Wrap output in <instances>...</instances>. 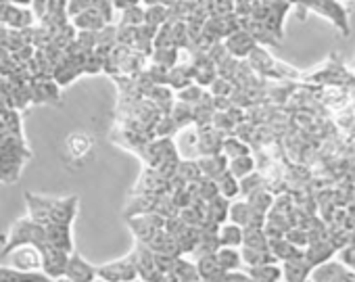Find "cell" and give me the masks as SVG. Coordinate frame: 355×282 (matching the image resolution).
I'll return each mask as SVG.
<instances>
[{"label":"cell","instance_id":"cell-20","mask_svg":"<svg viewBox=\"0 0 355 282\" xmlns=\"http://www.w3.org/2000/svg\"><path fill=\"white\" fill-rule=\"evenodd\" d=\"M197 138H199V151L203 155H216V153H220L222 140H224V134L220 130H201L197 134Z\"/></svg>","mask_w":355,"mask_h":282},{"label":"cell","instance_id":"cell-36","mask_svg":"<svg viewBox=\"0 0 355 282\" xmlns=\"http://www.w3.org/2000/svg\"><path fill=\"white\" fill-rule=\"evenodd\" d=\"M303 282H315V280H311V278H305Z\"/></svg>","mask_w":355,"mask_h":282},{"label":"cell","instance_id":"cell-37","mask_svg":"<svg viewBox=\"0 0 355 282\" xmlns=\"http://www.w3.org/2000/svg\"><path fill=\"white\" fill-rule=\"evenodd\" d=\"M247 282H257V280H253V278H251V276H249V280H247Z\"/></svg>","mask_w":355,"mask_h":282},{"label":"cell","instance_id":"cell-34","mask_svg":"<svg viewBox=\"0 0 355 282\" xmlns=\"http://www.w3.org/2000/svg\"><path fill=\"white\" fill-rule=\"evenodd\" d=\"M55 282H73V280H69V278L61 276V278H55Z\"/></svg>","mask_w":355,"mask_h":282},{"label":"cell","instance_id":"cell-26","mask_svg":"<svg viewBox=\"0 0 355 282\" xmlns=\"http://www.w3.org/2000/svg\"><path fill=\"white\" fill-rule=\"evenodd\" d=\"M239 182H241V195H243V197H251L253 193H257V191L263 188V180H261V176H259L257 172H253V174L241 178Z\"/></svg>","mask_w":355,"mask_h":282},{"label":"cell","instance_id":"cell-16","mask_svg":"<svg viewBox=\"0 0 355 282\" xmlns=\"http://www.w3.org/2000/svg\"><path fill=\"white\" fill-rule=\"evenodd\" d=\"M218 243L220 247H236L241 249L243 247V234H245V228L234 224V222H226V224H220L218 226Z\"/></svg>","mask_w":355,"mask_h":282},{"label":"cell","instance_id":"cell-5","mask_svg":"<svg viewBox=\"0 0 355 282\" xmlns=\"http://www.w3.org/2000/svg\"><path fill=\"white\" fill-rule=\"evenodd\" d=\"M63 276L73 280V282H92L96 278V265H92L80 253L73 251L67 257V265H65V274Z\"/></svg>","mask_w":355,"mask_h":282},{"label":"cell","instance_id":"cell-30","mask_svg":"<svg viewBox=\"0 0 355 282\" xmlns=\"http://www.w3.org/2000/svg\"><path fill=\"white\" fill-rule=\"evenodd\" d=\"M249 274L245 270H234V272H226L224 282H247Z\"/></svg>","mask_w":355,"mask_h":282},{"label":"cell","instance_id":"cell-28","mask_svg":"<svg viewBox=\"0 0 355 282\" xmlns=\"http://www.w3.org/2000/svg\"><path fill=\"white\" fill-rule=\"evenodd\" d=\"M180 98H182V103H201L203 100V90H201V86H193V84H189L184 90H180Z\"/></svg>","mask_w":355,"mask_h":282},{"label":"cell","instance_id":"cell-23","mask_svg":"<svg viewBox=\"0 0 355 282\" xmlns=\"http://www.w3.org/2000/svg\"><path fill=\"white\" fill-rule=\"evenodd\" d=\"M234 178H245V176H249V174H253L255 172V159L251 157V153L249 155H241V157H234V159H228V168H226Z\"/></svg>","mask_w":355,"mask_h":282},{"label":"cell","instance_id":"cell-10","mask_svg":"<svg viewBox=\"0 0 355 282\" xmlns=\"http://www.w3.org/2000/svg\"><path fill=\"white\" fill-rule=\"evenodd\" d=\"M46 228V243L53 245L55 249H61L65 253H73V236H71V226L65 224H49Z\"/></svg>","mask_w":355,"mask_h":282},{"label":"cell","instance_id":"cell-2","mask_svg":"<svg viewBox=\"0 0 355 282\" xmlns=\"http://www.w3.org/2000/svg\"><path fill=\"white\" fill-rule=\"evenodd\" d=\"M96 278L105 282H136L138 267H136L134 251L121 259H113L105 265H96Z\"/></svg>","mask_w":355,"mask_h":282},{"label":"cell","instance_id":"cell-6","mask_svg":"<svg viewBox=\"0 0 355 282\" xmlns=\"http://www.w3.org/2000/svg\"><path fill=\"white\" fill-rule=\"evenodd\" d=\"M305 5H307L309 9L322 13V15H328V17L332 19V24L338 26V28L345 32V36H347V32H349V26H347V11L336 3V0H305Z\"/></svg>","mask_w":355,"mask_h":282},{"label":"cell","instance_id":"cell-35","mask_svg":"<svg viewBox=\"0 0 355 282\" xmlns=\"http://www.w3.org/2000/svg\"><path fill=\"white\" fill-rule=\"evenodd\" d=\"M92 282H105V280H101V278H94Z\"/></svg>","mask_w":355,"mask_h":282},{"label":"cell","instance_id":"cell-24","mask_svg":"<svg viewBox=\"0 0 355 282\" xmlns=\"http://www.w3.org/2000/svg\"><path fill=\"white\" fill-rule=\"evenodd\" d=\"M247 201H249V205H251L257 213H261V215H266V213L274 207V197H272L266 188L253 193L251 197H247Z\"/></svg>","mask_w":355,"mask_h":282},{"label":"cell","instance_id":"cell-12","mask_svg":"<svg viewBox=\"0 0 355 282\" xmlns=\"http://www.w3.org/2000/svg\"><path fill=\"white\" fill-rule=\"evenodd\" d=\"M195 263H197V272H199V282H224L226 272L220 267L214 253L201 255Z\"/></svg>","mask_w":355,"mask_h":282},{"label":"cell","instance_id":"cell-21","mask_svg":"<svg viewBox=\"0 0 355 282\" xmlns=\"http://www.w3.org/2000/svg\"><path fill=\"white\" fill-rule=\"evenodd\" d=\"M214 182H216L218 195L224 197V199H228V201H232V199H236V197L241 195V182H239V178H234L228 170H226L224 174H220Z\"/></svg>","mask_w":355,"mask_h":282},{"label":"cell","instance_id":"cell-17","mask_svg":"<svg viewBox=\"0 0 355 282\" xmlns=\"http://www.w3.org/2000/svg\"><path fill=\"white\" fill-rule=\"evenodd\" d=\"M247 274L257 282H280L282 280V265L278 261H266V263L247 267Z\"/></svg>","mask_w":355,"mask_h":282},{"label":"cell","instance_id":"cell-15","mask_svg":"<svg viewBox=\"0 0 355 282\" xmlns=\"http://www.w3.org/2000/svg\"><path fill=\"white\" fill-rule=\"evenodd\" d=\"M0 282H53V280L40 272H28V270H19L13 265L9 267L0 265Z\"/></svg>","mask_w":355,"mask_h":282},{"label":"cell","instance_id":"cell-22","mask_svg":"<svg viewBox=\"0 0 355 282\" xmlns=\"http://www.w3.org/2000/svg\"><path fill=\"white\" fill-rule=\"evenodd\" d=\"M220 153L226 157V159H234V157H241V155H249L251 149L249 145L245 143V140L241 136H226L222 140V149Z\"/></svg>","mask_w":355,"mask_h":282},{"label":"cell","instance_id":"cell-19","mask_svg":"<svg viewBox=\"0 0 355 282\" xmlns=\"http://www.w3.org/2000/svg\"><path fill=\"white\" fill-rule=\"evenodd\" d=\"M220 267L224 272H234V270H243V255L241 249L236 247H218V251L214 253Z\"/></svg>","mask_w":355,"mask_h":282},{"label":"cell","instance_id":"cell-1","mask_svg":"<svg viewBox=\"0 0 355 282\" xmlns=\"http://www.w3.org/2000/svg\"><path fill=\"white\" fill-rule=\"evenodd\" d=\"M42 243H46V228L38 222H34L30 215L21 218L19 222H15L7 234V240L3 245V255H9L11 251L26 247V245H34L40 247Z\"/></svg>","mask_w":355,"mask_h":282},{"label":"cell","instance_id":"cell-4","mask_svg":"<svg viewBox=\"0 0 355 282\" xmlns=\"http://www.w3.org/2000/svg\"><path fill=\"white\" fill-rule=\"evenodd\" d=\"M38 251H40V267H42V274L49 276L51 280L61 278L65 274V265H67L69 253H65L61 249H55L49 243H42L38 247Z\"/></svg>","mask_w":355,"mask_h":282},{"label":"cell","instance_id":"cell-32","mask_svg":"<svg viewBox=\"0 0 355 282\" xmlns=\"http://www.w3.org/2000/svg\"><path fill=\"white\" fill-rule=\"evenodd\" d=\"M138 3H140V0H111L113 9H121V11L132 9V7H138Z\"/></svg>","mask_w":355,"mask_h":282},{"label":"cell","instance_id":"cell-9","mask_svg":"<svg viewBox=\"0 0 355 282\" xmlns=\"http://www.w3.org/2000/svg\"><path fill=\"white\" fill-rule=\"evenodd\" d=\"M26 199H28V211H30V218L42 226H49L51 224V213H53V203L55 199L51 197H40V195H32V193H26Z\"/></svg>","mask_w":355,"mask_h":282},{"label":"cell","instance_id":"cell-7","mask_svg":"<svg viewBox=\"0 0 355 282\" xmlns=\"http://www.w3.org/2000/svg\"><path fill=\"white\" fill-rule=\"evenodd\" d=\"M255 46H257L255 38H253L249 32H245V30H236V32L230 34V36L226 38V42H224V49L228 51V55H232V57H236V59L249 57L251 51H253Z\"/></svg>","mask_w":355,"mask_h":282},{"label":"cell","instance_id":"cell-8","mask_svg":"<svg viewBox=\"0 0 355 282\" xmlns=\"http://www.w3.org/2000/svg\"><path fill=\"white\" fill-rule=\"evenodd\" d=\"M78 197L71 195V197H61V199H55L53 203V213H51V224H65V226H71L76 215H78Z\"/></svg>","mask_w":355,"mask_h":282},{"label":"cell","instance_id":"cell-27","mask_svg":"<svg viewBox=\"0 0 355 282\" xmlns=\"http://www.w3.org/2000/svg\"><path fill=\"white\" fill-rule=\"evenodd\" d=\"M67 5L69 0H46V17H55V19L67 17Z\"/></svg>","mask_w":355,"mask_h":282},{"label":"cell","instance_id":"cell-18","mask_svg":"<svg viewBox=\"0 0 355 282\" xmlns=\"http://www.w3.org/2000/svg\"><path fill=\"white\" fill-rule=\"evenodd\" d=\"M171 274L175 276L178 282H199V272H197V263L184 257H173L171 263Z\"/></svg>","mask_w":355,"mask_h":282},{"label":"cell","instance_id":"cell-29","mask_svg":"<svg viewBox=\"0 0 355 282\" xmlns=\"http://www.w3.org/2000/svg\"><path fill=\"white\" fill-rule=\"evenodd\" d=\"M211 90H214V94H216V96H226V94H230L232 86H230V82H228V80H224V78H216V80L211 82Z\"/></svg>","mask_w":355,"mask_h":282},{"label":"cell","instance_id":"cell-14","mask_svg":"<svg viewBox=\"0 0 355 282\" xmlns=\"http://www.w3.org/2000/svg\"><path fill=\"white\" fill-rule=\"evenodd\" d=\"M197 166H199V172H201V176H203L205 180H216L220 174H224V172H226V168H228V159H226L222 153H216V155H203V157L197 161Z\"/></svg>","mask_w":355,"mask_h":282},{"label":"cell","instance_id":"cell-3","mask_svg":"<svg viewBox=\"0 0 355 282\" xmlns=\"http://www.w3.org/2000/svg\"><path fill=\"white\" fill-rule=\"evenodd\" d=\"M94 149H96V143L88 132H76L65 138L63 155L67 157V164L82 166L94 155Z\"/></svg>","mask_w":355,"mask_h":282},{"label":"cell","instance_id":"cell-13","mask_svg":"<svg viewBox=\"0 0 355 282\" xmlns=\"http://www.w3.org/2000/svg\"><path fill=\"white\" fill-rule=\"evenodd\" d=\"M9 255L13 257V267L28 270V272H36L40 267V251L34 245L19 247V249L11 251Z\"/></svg>","mask_w":355,"mask_h":282},{"label":"cell","instance_id":"cell-33","mask_svg":"<svg viewBox=\"0 0 355 282\" xmlns=\"http://www.w3.org/2000/svg\"><path fill=\"white\" fill-rule=\"evenodd\" d=\"M157 282H178V280H175V276L171 272H167V274H161V278Z\"/></svg>","mask_w":355,"mask_h":282},{"label":"cell","instance_id":"cell-25","mask_svg":"<svg viewBox=\"0 0 355 282\" xmlns=\"http://www.w3.org/2000/svg\"><path fill=\"white\" fill-rule=\"evenodd\" d=\"M243 247L268 249V236H266L263 228H245V234H243Z\"/></svg>","mask_w":355,"mask_h":282},{"label":"cell","instance_id":"cell-11","mask_svg":"<svg viewBox=\"0 0 355 282\" xmlns=\"http://www.w3.org/2000/svg\"><path fill=\"white\" fill-rule=\"evenodd\" d=\"M311 263L305 259V255H297L293 259L282 261V278L286 282H303L311 274Z\"/></svg>","mask_w":355,"mask_h":282},{"label":"cell","instance_id":"cell-31","mask_svg":"<svg viewBox=\"0 0 355 282\" xmlns=\"http://www.w3.org/2000/svg\"><path fill=\"white\" fill-rule=\"evenodd\" d=\"M30 5H32V11L38 19L46 17V0H30Z\"/></svg>","mask_w":355,"mask_h":282}]
</instances>
